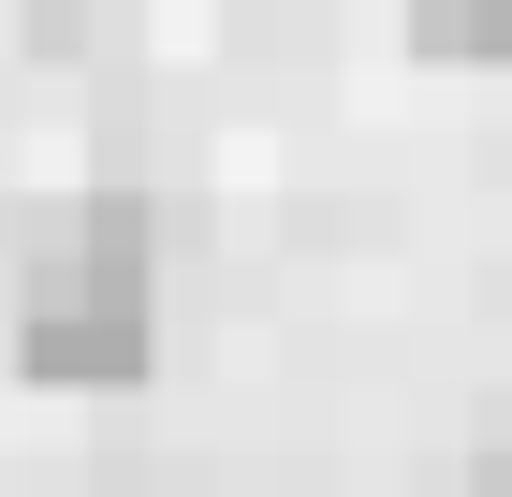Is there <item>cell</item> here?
I'll use <instances>...</instances> for the list:
<instances>
[{
	"mask_svg": "<svg viewBox=\"0 0 512 497\" xmlns=\"http://www.w3.org/2000/svg\"><path fill=\"white\" fill-rule=\"evenodd\" d=\"M469 497H512V439H483V454H469Z\"/></svg>",
	"mask_w": 512,
	"mask_h": 497,
	"instance_id": "3",
	"label": "cell"
},
{
	"mask_svg": "<svg viewBox=\"0 0 512 497\" xmlns=\"http://www.w3.org/2000/svg\"><path fill=\"white\" fill-rule=\"evenodd\" d=\"M15 351H30V381H132V366H147V205L132 191H88L74 220L30 249V278H15Z\"/></svg>",
	"mask_w": 512,
	"mask_h": 497,
	"instance_id": "1",
	"label": "cell"
},
{
	"mask_svg": "<svg viewBox=\"0 0 512 497\" xmlns=\"http://www.w3.org/2000/svg\"><path fill=\"white\" fill-rule=\"evenodd\" d=\"M425 59H512V0H410Z\"/></svg>",
	"mask_w": 512,
	"mask_h": 497,
	"instance_id": "2",
	"label": "cell"
}]
</instances>
